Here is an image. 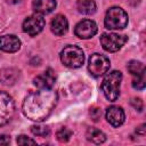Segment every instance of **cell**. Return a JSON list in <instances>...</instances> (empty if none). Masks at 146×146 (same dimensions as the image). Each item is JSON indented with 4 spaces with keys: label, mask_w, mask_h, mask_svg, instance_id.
<instances>
[{
    "label": "cell",
    "mask_w": 146,
    "mask_h": 146,
    "mask_svg": "<svg viewBox=\"0 0 146 146\" xmlns=\"http://www.w3.org/2000/svg\"><path fill=\"white\" fill-rule=\"evenodd\" d=\"M57 99V92L50 89H41L40 91L31 92L23 102V113L32 121L42 122L55 108Z\"/></svg>",
    "instance_id": "1"
},
{
    "label": "cell",
    "mask_w": 146,
    "mask_h": 146,
    "mask_svg": "<svg viewBox=\"0 0 146 146\" xmlns=\"http://www.w3.org/2000/svg\"><path fill=\"white\" fill-rule=\"evenodd\" d=\"M122 80V73L120 71H112L106 73L102 82V90L105 97L110 102H115L120 95V84Z\"/></svg>",
    "instance_id": "2"
},
{
    "label": "cell",
    "mask_w": 146,
    "mask_h": 146,
    "mask_svg": "<svg viewBox=\"0 0 146 146\" xmlns=\"http://www.w3.org/2000/svg\"><path fill=\"white\" fill-rule=\"evenodd\" d=\"M105 27L108 30H121L128 24V15L120 7H112L106 11L104 19Z\"/></svg>",
    "instance_id": "3"
},
{
    "label": "cell",
    "mask_w": 146,
    "mask_h": 146,
    "mask_svg": "<svg viewBox=\"0 0 146 146\" xmlns=\"http://www.w3.org/2000/svg\"><path fill=\"white\" fill-rule=\"evenodd\" d=\"M62 63L71 68L80 67L84 62V55L81 48L78 46H66L60 52Z\"/></svg>",
    "instance_id": "4"
},
{
    "label": "cell",
    "mask_w": 146,
    "mask_h": 146,
    "mask_svg": "<svg viewBox=\"0 0 146 146\" xmlns=\"http://www.w3.org/2000/svg\"><path fill=\"white\" fill-rule=\"evenodd\" d=\"M15 103L5 91H0V127L7 124L14 116Z\"/></svg>",
    "instance_id": "5"
},
{
    "label": "cell",
    "mask_w": 146,
    "mask_h": 146,
    "mask_svg": "<svg viewBox=\"0 0 146 146\" xmlns=\"http://www.w3.org/2000/svg\"><path fill=\"white\" fill-rule=\"evenodd\" d=\"M110 59L100 54H92L89 58V64H88V70L91 75L94 76H100L105 74L110 70Z\"/></svg>",
    "instance_id": "6"
},
{
    "label": "cell",
    "mask_w": 146,
    "mask_h": 146,
    "mask_svg": "<svg viewBox=\"0 0 146 146\" xmlns=\"http://www.w3.org/2000/svg\"><path fill=\"white\" fill-rule=\"evenodd\" d=\"M127 42V36L123 34L116 33H103L100 36L102 47L110 52H115L122 48V46Z\"/></svg>",
    "instance_id": "7"
},
{
    "label": "cell",
    "mask_w": 146,
    "mask_h": 146,
    "mask_svg": "<svg viewBox=\"0 0 146 146\" xmlns=\"http://www.w3.org/2000/svg\"><path fill=\"white\" fill-rule=\"evenodd\" d=\"M44 25H46L44 18L40 14H33L27 18H25V21L23 22V31L27 33L30 36H34L43 30Z\"/></svg>",
    "instance_id": "8"
},
{
    "label": "cell",
    "mask_w": 146,
    "mask_h": 146,
    "mask_svg": "<svg viewBox=\"0 0 146 146\" xmlns=\"http://www.w3.org/2000/svg\"><path fill=\"white\" fill-rule=\"evenodd\" d=\"M74 33L76 36L81 39H89L92 38L97 33V25L91 19H83L79 22L74 29Z\"/></svg>",
    "instance_id": "9"
},
{
    "label": "cell",
    "mask_w": 146,
    "mask_h": 146,
    "mask_svg": "<svg viewBox=\"0 0 146 146\" xmlns=\"http://www.w3.org/2000/svg\"><path fill=\"white\" fill-rule=\"evenodd\" d=\"M106 120L111 125H113L115 128L122 125L124 120H125V115H124V112H123L122 107H120V106H110V107H107V110H106Z\"/></svg>",
    "instance_id": "10"
},
{
    "label": "cell",
    "mask_w": 146,
    "mask_h": 146,
    "mask_svg": "<svg viewBox=\"0 0 146 146\" xmlns=\"http://www.w3.org/2000/svg\"><path fill=\"white\" fill-rule=\"evenodd\" d=\"M55 80H56V76L54 71L51 68H48L43 73L35 76L33 80V83L39 89H51L55 83Z\"/></svg>",
    "instance_id": "11"
},
{
    "label": "cell",
    "mask_w": 146,
    "mask_h": 146,
    "mask_svg": "<svg viewBox=\"0 0 146 146\" xmlns=\"http://www.w3.org/2000/svg\"><path fill=\"white\" fill-rule=\"evenodd\" d=\"M21 48V41L13 34L0 36V50L6 52H15Z\"/></svg>",
    "instance_id": "12"
},
{
    "label": "cell",
    "mask_w": 146,
    "mask_h": 146,
    "mask_svg": "<svg viewBox=\"0 0 146 146\" xmlns=\"http://www.w3.org/2000/svg\"><path fill=\"white\" fill-rule=\"evenodd\" d=\"M50 27L52 33H55L56 35H63L67 32L68 29V23L65 16L63 15H57L54 17V19L50 23Z\"/></svg>",
    "instance_id": "13"
},
{
    "label": "cell",
    "mask_w": 146,
    "mask_h": 146,
    "mask_svg": "<svg viewBox=\"0 0 146 146\" xmlns=\"http://www.w3.org/2000/svg\"><path fill=\"white\" fill-rule=\"evenodd\" d=\"M32 7L36 14L44 15L51 13L56 7V0H34Z\"/></svg>",
    "instance_id": "14"
},
{
    "label": "cell",
    "mask_w": 146,
    "mask_h": 146,
    "mask_svg": "<svg viewBox=\"0 0 146 146\" xmlns=\"http://www.w3.org/2000/svg\"><path fill=\"white\" fill-rule=\"evenodd\" d=\"M19 76V72L18 70L14 68V67H9V68H3L0 72V81L3 84H14L17 79Z\"/></svg>",
    "instance_id": "15"
},
{
    "label": "cell",
    "mask_w": 146,
    "mask_h": 146,
    "mask_svg": "<svg viewBox=\"0 0 146 146\" xmlns=\"http://www.w3.org/2000/svg\"><path fill=\"white\" fill-rule=\"evenodd\" d=\"M87 139L94 144H103L106 140V136L97 128H89L87 131Z\"/></svg>",
    "instance_id": "16"
},
{
    "label": "cell",
    "mask_w": 146,
    "mask_h": 146,
    "mask_svg": "<svg viewBox=\"0 0 146 146\" xmlns=\"http://www.w3.org/2000/svg\"><path fill=\"white\" fill-rule=\"evenodd\" d=\"M76 8L81 14L91 15L96 11V3L94 0H78Z\"/></svg>",
    "instance_id": "17"
},
{
    "label": "cell",
    "mask_w": 146,
    "mask_h": 146,
    "mask_svg": "<svg viewBox=\"0 0 146 146\" xmlns=\"http://www.w3.org/2000/svg\"><path fill=\"white\" fill-rule=\"evenodd\" d=\"M128 71L133 75V76H141L145 75V66L137 60H130L127 65Z\"/></svg>",
    "instance_id": "18"
},
{
    "label": "cell",
    "mask_w": 146,
    "mask_h": 146,
    "mask_svg": "<svg viewBox=\"0 0 146 146\" xmlns=\"http://www.w3.org/2000/svg\"><path fill=\"white\" fill-rule=\"evenodd\" d=\"M31 131L39 137H46L50 133V128L48 125H43V124H35V125L31 127Z\"/></svg>",
    "instance_id": "19"
},
{
    "label": "cell",
    "mask_w": 146,
    "mask_h": 146,
    "mask_svg": "<svg viewBox=\"0 0 146 146\" xmlns=\"http://www.w3.org/2000/svg\"><path fill=\"white\" fill-rule=\"evenodd\" d=\"M56 137H57V139H58L59 141L66 143V141H68L70 138L72 137V131H70V130L66 129V128H62V129H59V130L57 131Z\"/></svg>",
    "instance_id": "20"
},
{
    "label": "cell",
    "mask_w": 146,
    "mask_h": 146,
    "mask_svg": "<svg viewBox=\"0 0 146 146\" xmlns=\"http://www.w3.org/2000/svg\"><path fill=\"white\" fill-rule=\"evenodd\" d=\"M137 79H135L132 81V87L135 89H138V90H143L145 88V75H141V76H136Z\"/></svg>",
    "instance_id": "21"
},
{
    "label": "cell",
    "mask_w": 146,
    "mask_h": 146,
    "mask_svg": "<svg viewBox=\"0 0 146 146\" xmlns=\"http://www.w3.org/2000/svg\"><path fill=\"white\" fill-rule=\"evenodd\" d=\"M16 141H17L18 145H35L36 144L35 140H33V139H31V138H29V137H26L24 135L18 136L17 139H16Z\"/></svg>",
    "instance_id": "22"
},
{
    "label": "cell",
    "mask_w": 146,
    "mask_h": 146,
    "mask_svg": "<svg viewBox=\"0 0 146 146\" xmlns=\"http://www.w3.org/2000/svg\"><path fill=\"white\" fill-rule=\"evenodd\" d=\"M90 115H91V119L94 121H98L100 119V116H102V111L99 108H97V107H94V108L90 110Z\"/></svg>",
    "instance_id": "23"
},
{
    "label": "cell",
    "mask_w": 146,
    "mask_h": 146,
    "mask_svg": "<svg viewBox=\"0 0 146 146\" xmlns=\"http://www.w3.org/2000/svg\"><path fill=\"white\" fill-rule=\"evenodd\" d=\"M131 105H132L136 110H138L139 112H140V111H143L144 105H143L141 99H139V98H133V99H131Z\"/></svg>",
    "instance_id": "24"
},
{
    "label": "cell",
    "mask_w": 146,
    "mask_h": 146,
    "mask_svg": "<svg viewBox=\"0 0 146 146\" xmlns=\"http://www.w3.org/2000/svg\"><path fill=\"white\" fill-rule=\"evenodd\" d=\"M10 143V137L7 135H0V145H8Z\"/></svg>",
    "instance_id": "25"
},
{
    "label": "cell",
    "mask_w": 146,
    "mask_h": 146,
    "mask_svg": "<svg viewBox=\"0 0 146 146\" xmlns=\"http://www.w3.org/2000/svg\"><path fill=\"white\" fill-rule=\"evenodd\" d=\"M137 132L144 136V135H145V124H141V125H140V127L137 129Z\"/></svg>",
    "instance_id": "26"
},
{
    "label": "cell",
    "mask_w": 146,
    "mask_h": 146,
    "mask_svg": "<svg viewBox=\"0 0 146 146\" xmlns=\"http://www.w3.org/2000/svg\"><path fill=\"white\" fill-rule=\"evenodd\" d=\"M128 2H129L131 6H137V5L140 2V0H128Z\"/></svg>",
    "instance_id": "27"
},
{
    "label": "cell",
    "mask_w": 146,
    "mask_h": 146,
    "mask_svg": "<svg viewBox=\"0 0 146 146\" xmlns=\"http://www.w3.org/2000/svg\"><path fill=\"white\" fill-rule=\"evenodd\" d=\"M7 2H9V3H17V2H19L21 0H6Z\"/></svg>",
    "instance_id": "28"
}]
</instances>
